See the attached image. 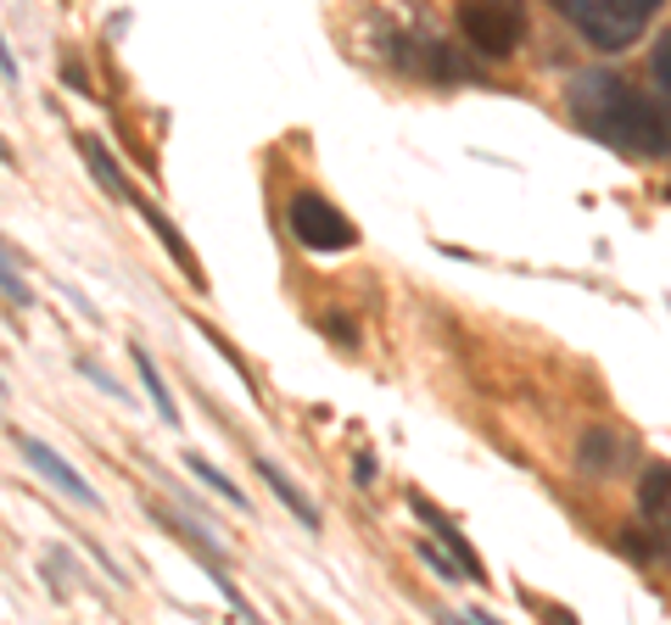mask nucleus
<instances>
[{"label":"nucleus","instance_id":"nucleus-1","mask_svg":"<svg viewBox=\"0 0 671 625\" xmlns=\"http://www.w3.org/2000/svg\"><path fill=\"white\" fill-rule=\"evenodd\" d=\"M565 112L587 140H599L621 157L671 162V107L610 67H582L565 84Z\"/></svg>","mask_w":671,"mask_h":625},{"label":"nucleus","instance_id":"nucleus-2","mask_svg":"<svg viewBox=\"0 0 671 625\" xmlns=\"http://www.w3.org/2000/svg\"><path fill=\"white\" fill-rule=\"evenodd\" d=\"M386 62L408 78H426V84H443V89H459V84H476V51L443 40L437 29H386Z\"/></svg>","mask_w":671,"mask_h":625},{"label":"nucleus","instance_id":"nucleus-3","mask_svg":"<svg viewBox=\"0 0 671 625\" xmlns=\"http://www.w3.org/2000/svg\"><path fill=\"white\" fill-rule=\"evenodd\" d=\"M548 7L594 45V51H627L643 29H649V18L660 12V0H548Z\"/></svg>","mask_w":671,"mask_h":625},{"label":"nucleus","instance_id":"nucleus-4","mask_svg":"<svg viewBox=\"0 0 671 625\" xmlns=\"http://www.w3.org/2000/svg\"><path fill=\"white\" fill-rule=\"evenodd\" d=\"M459 40L481 62H510L526 45V7L521 0H459Z\"/></svg>","mask_w":671,"mask_h":625},{"label":"nucleus","instance_id":"nucleus-5","mask_svg":"<svg viewBox=\"0 0 671 625\" xmlns=\"http://www.w3.org/2000/svg\"><path fill=\"white\" fill-rule=\"evenodd\" d=\"M638 514L649 525V542L621 536V548L643 564H671V464H643L638 475Z\"/></svg>","mask_w":671,"mask_h":625},{"label":"nucleus","instance_id":"nucleus-6","mask_svg":"<svg viewBox=\"0 0 671 625\" xmlns=\"http://www.w3.org/2000/svg\"><path fill=\"white\" fill-rule=\"evenodd\" d=\"M286 229L308 251H353L359 246V229L348 224V213L336 207L330 196H319V191H297L286 202Z\"/></svg>","mask_w":671,"mask_h":625},{"label":"nucleus","instance_id":"nucleus-7","mask_svg":"<svg viewBox=\"0 0 671 625\" xmlns=\"http://www.w3.org/2000/svg\"><path fill=\"white\" fill-rule=\"evenodd\" d=\"M12 446L23 453V464H29V470H40L56 492H67V497H73V503H84V508H102V492H96L90 481H84L73 464H62L45 441H34V435H18V430H12Z\"/></svg>","mask_w":671,"mask_h":625},{"label":"nucleus","instance_id":"nucleus-8","mask_svg":"<svg viewBox=\"0 0 671 625\" xmlns=\"http://www.w3.org/2000/svg\"><path fill=\"white\" fill-rule=\"evenodd\" d=\"M408 508H414V514H419V525H426V530L437 536V542H443V548H448V553L465 564V570H470V581H476V586H487V570H481L476 548H470L465 536H459V525H454V519H448V514H443L432 497H419V492H408Z\"/></svg>","mask_w":671,"mask_h":625},{"label":"nucleus","instance_id":"nucleus-9","mask_svg":"<svg viewBox=\"0 0 671 625\" xmlns=\"http://www.w3.org/2000/svg\"><path fill=\"white\" fill-rule=\"evenodd\" d=\"M140 207V218H146V229L168 246V257H174V268H180V274H185V285L191 291H207V274H202V262H196V251L185 246V235L174 229V224H168V213L162 207H151V202H135Z\"/></svg>","mask_w":671,"mask_h":625},{"label":"nucleus","instance_id":"nucleus-10","mask_svg":"<svg viewBox=\"0 0 671 625\" xmlns=\"http://www.w3.org/2000/svg\"><path fill=\"white\" fill-rule=\"evenodd\" d=\"M78 151H84V162H90V173H96V185H102L113 202H129V207L140 202V196H135V185L124 179V168L113 162V151H107L96 134H84V140H78Z\"/></svg>","mask_w":671,"mask_h":625},{"label":"nucleus","instance_id":"nucleus-11","mask_svg":"<svg viewBox=\"0 0 671 625\" xmlns=\"http://www.w3.org/2000/svg\"><path fill=\"white\" fill-rule=\"evenodd\" d=\"M258 475H264V486H269V492H275L291 514H297V525H302V530H319V525H324V519H319V508L302 497V486H297V481H291L275 459H258Z\"/></svg>","mask_w":671,"mask_h":625},{"label":"nucleus","instance_id":"nucleus-12","mask_svg":"<svg viewBox=\"0 0 671 625\" xmlns=\"http://www.w3.org/2000/svg\"><path fill=\"white\" fill-rule=\"evenodd\" d=\"M621 464H627V441L616 430H587V441H582V470L587 475H616Z\"/></svg>","mask_w":671,"mask_h":625},{"label":"nucleus","instance_id":"nucleus-13","mask_svg":"<svg viewBox=\"0 0 671 625\" xmlns=\"http://www.w3.org/2000/svg\"><path fill=\"white\" fill-rule=\"evenodd\" d=\"M129 357H135V375H140L146 397L157 402L162 424H174V430H180V408H174V397H168V386H162V375H157V364H151V352H146V346H129Z\"/></svg>","mask_w":671,"mask_h":625},{"label":"nucleus","instance_id":"nucleus-14","mask_svg":"<svg viewBox=\"0 0 671 625\" xmlns=\"http://www.w3.org/2000/svg\"><path fill=\"white\" fill-rule=\"evenodd\" d=\"M185 470H191V475H196L202 486H213V492H219L224 503H235V508H246V514H252V497H246V492H241V486H235V481H230V475H224L219 464H207L202 453H185Z\"/></svg>","mask_w":671,"mask_h":625},{"label":"nucleus","instance_id":"nucleus-15","mask_svg":"<svg viewBox=\"0 0 671 625\" xmlns=\"http://www.w3.org/2000/svg\"><path fill=\"white\" fill-rule=\"evenodd\" d=\"M649 84H654V96L671 107V29H660L654 45H649Z\"/></svg>","mask_w":671,"mask_h":625},{"label":"nucleus","instance_id":"nucleus-16","mask_svg":"<svg viewBox=\"0 0 671 625\" xmlns=\"http://www.w3.org/2000/svg\"><path fill=\"white\" fill-rule=\"evenodd\" d=\"M414 553H419V559H426V564L437 570V581H448V586H465V581H470V570H465V564H459L454 553H443V548H432V542H426V536H419V542H414ZM470 586H476V581H470Z\"/></svg>","mask_w":671,"mask_h":625},{"label":"nucleus","instance_id":"nucleus-17","mask_svg":"<svg viewBox=\"0 0 671 625\" xmlns=\"http://www.w3.org/2000/svg\"><path fill=\"white\" fill-rule=\"evenodd\" d=\"M0 280H7V302L12 308H29V291H23V280H18V251L7 246V262H0Z\"/></svg>","mask_w":671,"mask_h":625},{"label":"nucleus","instance_id":"nucleus-18","mask_svg":"<svg viewBox=\"0 0 671 625\" xmlns=\"http://www.w3.org/2000/svg\"><path fill=\"white\" fill-rule=\"evenodd\" d=\"M78 375H84V380H90V386H102L107 397H118V402H129V397H124V386H118V380H113V375H107L102 364H90V357H78Z\"/></svg>","mask_w":671,"mask_h":625},{"label":"nucleus","instance_id":"nucleus-19","mask_svg":"<svg viewBox=\"0 0 671 625\" xmlns=\"http://www.w3.org/2000/svg\"><path fill=\"white\" fill-rule=\"evenodd\" d=\"M353 486H359V492L375 486V453H359V459H353Z\"/></svg>","mask_w":671,"mask_h":625},{"label":"nucleus","instance_id":"nucleus-20","mask_svg":"<svg viewBox=\"0 0 671 625\" xmlns=\"http://www.w3.org/2000/svg\"><path fill=\"white\" fill-rule=\"evenodd\" d=\"M324 330H330V335H342L348 346H359V330H353V324H348L342 313H330V319H324Z\"/></svg>","mask_w":671,"mask_h":625},{"label":"nucleus","instance_id":"nucleus-21","mask_svg":"<svg viewBox=\"0 0 671 625\" xmlns=\"http://www.w3.org/2000/svg\"><path fill=\"white\" fill-rule=\"evenodd\" d=\"M62 78H67L73 89H90V84H84V67H78V62H62Z\"/></svg>","mask_w":671,"mask_h":625},{"label":"nucleus","instance_id":"nucleus-22","mask_svg":"<svg viewBox=\"0 0 671 625\" xmlns=\"http://www.w3.org/2000/svg\"><path fill=\"white\" fill-rule=\"evenodd\" d=\"M665 202H671V185H665Z\"/></svg>","mask_w":671,"mask_h":625}]
</instances>
